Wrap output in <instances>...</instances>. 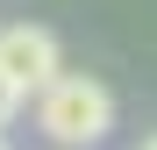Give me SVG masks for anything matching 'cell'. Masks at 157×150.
<instances>
[{
    "mask_svg": "<svg viewBox=\"0 0 157 150\" xmlns=\"http://www.w3.org/2000/svg\"><path fill=\"white\" fill-rule=\"evenodd\" d=\"M36 129L57 150H93L114 129V93L100 86L93 71H57V79L36 93Z\"/></svg>",
    "mask_w": 157,
    "mask_h": 150,
    "instance_id": "1",
    "label": "cell"
},
{
    "mask_svg": "<svg viewBox=\"0 0 157 150\" xmlns=\"http://www.w3.org/2000/svg\"><path fill=\"white\" fill-rule=\"evenodd\" d=\"M0 71H7V79L36 100V93L57 79V71H64L57 36H50V29H36V21H14V29H0Z\"/></svg>",
    "mask_w": 157,
    "mask_h": 150,
    "instance_id": "2",
    "label": "cell"
},
{
    "mask_svg": "<svg viewBox=\"0 0 157 150\" xmlns=\"http://www.w3.org/2000/svg\"><path fill=\"white\" fill-rule=\"evenodd\" d=\"M21 100H29V93H21V86L7 79V71H0V129H7V121L21 114Z\"/></svg>",
    "mask_w": 157,
    "mask_h": 150,
    "instance_id": "3",
    "label": "cell"
},
{
    "mask_svg": "<svg viewBox=\"0 0 157 150\" xmlns=\"http://www.w3.org/2000/svg\"><path fill=\"white\" fill-rule=\"evenodd\" d=\"M143 150H157V136H150V143H143Z\"/></svg>",
    "mask_w": 157,
    "mask_h": 150,
    "instance_id": "4",
    "label": "cell"
},
{
    "mask_svg": "<svg viewBox=\"0 0 157 150\" xmlns=\"http://www.w3.org/2000/svg\"><path fill=\"white\" fill-rule=\"evenodd\" d=\"M0 150H7V136H0Z\"/></svg>",
    "mask_w": 157,
    "mask_h": 150,
    "instance_id": "5",
    "label": "cell"
}]
</instances>
